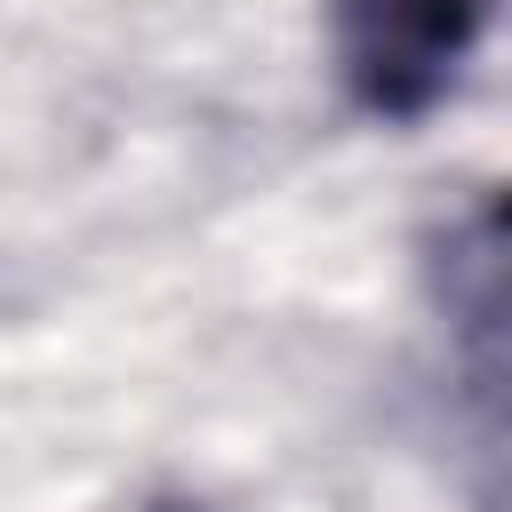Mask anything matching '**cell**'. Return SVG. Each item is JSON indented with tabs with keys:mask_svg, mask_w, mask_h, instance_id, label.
Wrapping results in <instances>:
<instances>
[{
	"mask_svg": "<svg viewBox=\"0 0 512 512\" xmlns=\"http://www.w3.org/2000/svg\"><path fill=\"white\" fill-rule=\"evenodd\" d=\"M336 64L360 112L424 120L488 32V0H328Z\"/></svg>",
	"mask_w": 512,
	"mask_h": 512,
	"instance_id": "1",
	"label": "cell"
},
{
	"mask_svg": "<svg viewBox=\"0 0 512 512\" xmlns=\"http://www.w3.org/2000/svg\"><path fill=\"white\" fill-rule=\"evenodd\" d=\"M136 512H208V504H200V496H144Z\"/></svg>",
	"mask_w": 512,
	"mask_h": 512,
	"instance_id": "2",
	"label": "cell"
}]
</instances>
